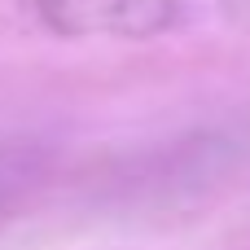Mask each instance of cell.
<instances>
[{"label": "cell", "mask_w": 250, "mask_h": 250, "mask_svg": "<svg viewBox=\"0 0 250 250\" xmlns=\"http://www.w3.org/2000/svg\"><path fill=\"white\" fill-rule=\"evenodd\" d=\"M57 149L44 136L4 132L0 136V233L40 198V189L53 180Z\"/></svg>", "instance_id": "3957f363"}, {"label": "cell", "mask_w": 250, "mask_h": 250, "mask_svg": "<svg viewBox=\"0 0 250 250\" xmlns=\"http://www.w3.org/2000/svg\"><path fill=\"white\" fill-rule=\"evenodd\" d=\"M237 149L224 136H189L180 145H163L145 158H136L123 176H114V189L123 193H141V198H163V193H185L215 180L220 171H229V158Z\"/></svg>", "instance_id": "7a4b0ae2"}, {"label": "cell", "mask_w": 250, "mask_h": 250, "mask_svg": "<svg viewBox=\"0 0 250 250\" xmlns=\"http://www.w3.org/2000/svg\"><path fill=\"white\" fill-rule=\"evenodd\" d=\"M13 18L53 40H167L250 31V0H13Z\"/></svg>", "instance_id": "6da1fadb"}]
</instances>
